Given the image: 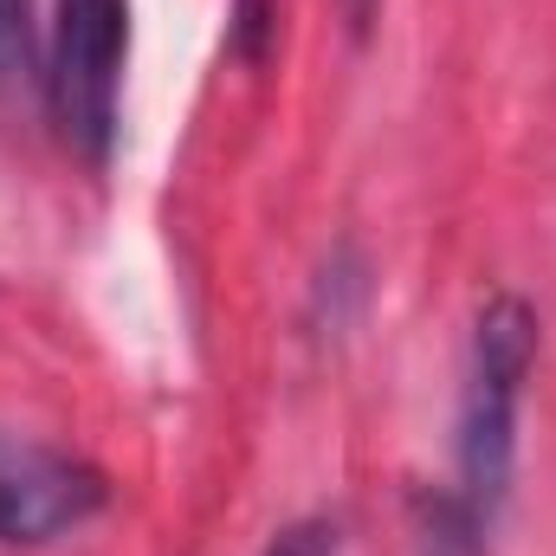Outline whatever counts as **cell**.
I'll list each match as a JSON object with an SVG mask.
<instances>
[{"label": "cell", "instance_id": "obj_6", "mask_svg": "<svg viewBox=\"0 0 556 556\" xmlns=\"http://www.w3.org/2000/svg\"><path fill=\"white\" fill-rule=\"evenodd\" d=\"M260 46H266V0H240V52L260 59Z\"/></svg>", "mask_w": 556, "mask_h": 556}, {"label": "cell", "instance_id": "obj_2", "mask_svg": "<svg viewBox=\"0 0 556 556\" xmlns=\"http://www.w3.org/2000/svg\"><path fill=\"white\" fill-rule=\"evenodd\" d=\"M124 52H130V0H59L52 7V65H46L52 124L91 162H104L117 137Z\"/></svg>", "mask_w": 556, "mask_h": 556}, {"label": "cell", "instance_id": "obj_5", "mask_svg": "<svg viewBox=\"0 0 556 556\" xmlns=\"http://www.w3.org/2000/svg\"><path fill=\"white\" fill-rule=\"evenodd\" d=\"M26 72V0H0V85Z\"/></svg>", "mask_w": 556, "mask_h": 556}, {"label": "cell", "instance_id": "obj_7", "mask_svg": "<svg viewBox=\"0 0 556 556\" xmlns=\"http://www.w3.org/2000/svg\"><path fill=\"white\" fill-rule=\"evenodd\" d=\"M376 7H382V0H343V20H350V33H369V26H376Z\"/></svg>", "mask_w": 556, "mask_h": 556}, {"label": "cell", "instance_id": "obj_4", "mask_svg": "<svg viewBox=\"0 0 556 556\" xmlns=\"http://www.w3.org/2000/svg\"><path fill=\"white\" fill-rule=\"evenodd\" d=\"M266 556H337V525L330 518H298L266 544Z\"/></svg>", "mask_w": 556, "mask_h": 556}, {"label": "cell", "instance_id": "obj_1", "mask_svg": "<svg viewBox=\"0 0 556 556\" xmlns=\"http://www.w3.org/2000/svg\"><path fill=\"white\" fill-rule=\"evenodd\" d=\"M538 363V317L525 298L498 291L472 317L466 395H459V511L466 525H492L511 492L518 459V395Z\"/></svg>", "mask_w": 556, "mask_h": 556}, {"label": "cell", "instance_id": "obj_3", "mask_svg": "<svg viewBox=\"0 0 556 556\" xmlns=\"http://www.w3.org/2000/svg\"><path fill=\"white\" fill-rule=\"evenodd\" d=\"M111 498L104 472L65 446L0 427V544H52L98 518Z\"/></svg>", "mask_w": 556, "mask_h": 556}]
</instances>
